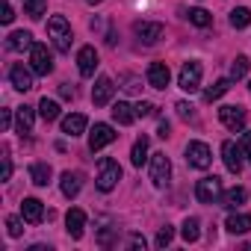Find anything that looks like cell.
Here are the masks:
<instances>
[{"label":"cell","mask_w":251,"mask_h":251,"mask_svg":"<svg viewBox=\"0 0 251 251\" xmlns=\"http://www.w3.org/2000/svg\"><path fill=\"white\" fill-rule=\"evenodd\" d=\"M39 115H42L45 121H56V118H59V103L50 100V98H42V100H39Z\"/></svg>","instance_id":"cell-29"},{"label":"cell","mask_w":251,"mask_h":251,"mask_svg":"<svg viewBox=\"0 0 251 251\" xmlns=\"http://www.w3.org/2000/svg\"><path fill=\"white\" fill-rule=\"evenodd\" d=\"M245 201H248V189H245V186H233V189L222 192V198H219V204L227 207V210H236V207H242Z\"/></svg>","instance_id":"cell-21"},{"label":"cell","mask_w":251,"mask_h":251,"mask_svg":"<svg viewBox=\"0 0 251 251\" xmlns=\"http://www.w3.org/2000/svg\"><path fill=\"white\" fill-rule=\"evenodd\" d=\"M80 186H83V175H80V172H62V177H59V189H62L65 198H77Z\"/></svg>","instance_id":"cell-20"},{"label":"cell","mask_w":251,"mask_h":251,"mask_svg":"<svg viewBox=\"0 0 251 251\" xmlns=\"http://www.w3.org/2000/svg\"><path fill=\"white\" fill-rule=\"evenodd\" d=\"M115 130L109 127V124H95V130L89 133V148L92 151H100V148H106L109 142H115Z\"/></svg>","instance_id":"cell-11"},{"label":"cell","mask_w":251,"mask_h":251,"mask_svg":"<svg viewBox=\"0 0 251 251\" xmlns=\"http://www.w3.org/2000/svg\"><path fill=\"white\" fill-rule=\"evenodd\" d=\"M3 180H9L12 177V157H9V151H3V175H0Z\"/></svg>","instance_id":"cell-38"},{"label":"cell","mask_w":251,"mask_h":251,"mask_svg":"<svg viewBox=\"0 0 251 251\" xmlns=\"http://www.w3.org/2000/svg\"><path fill=\"white\" fill-rule=\"evenodd\" d=\"M50 175H53V172H50L48 163H33V166H30V180H33L36 186H48V183H50Z\"/></svg>","instance_id":"cell-26"},{"label":"cell","mask_w":251,"mask_h":251,"mask_svg":"<svg viewBox=\"0 0 251 251\" xmlns=\"http://www.w3.org/2000/svg\"><path fill=\"white\" fill-rule=\"evenodd\" d=\"M242 154L251 160V133H242Z\"/></svg>","instance_id":"cell-42"},{"label":"cell","mask_w":251,"mask_h":251,"mask_svg":"<svg viewBox=\"0 0 251 251\" xmlns=\"http://www.w3.org/2000/svg\"><path fill=\"white\" fill-rule=\"evenodd\" d=\"M77 65H80V74H83V77H92L95 68H98V50H95L92 45L80 48V53H77Z\"/></svg>","instance_id":"cell-19"},{"label":"cell","mask_w":251,"mask_h":251,"mask_svg":"<svg viewBox=\"0 0 251 251\" xmlns=\"http://www.w3.org/2000/svg\"><path fill=\"white\" fill-rule=\"evenodd\" d=\"M175 109H177V115H180L183 121H192V118H195V109H192V103H186V100H177Z\"/></svg>","instance_id":"cell-36"},{"label":"cell","mask_w":251,"mask_h":251,"mask_svg":"<svg viewBox=\"0 0 251 251\" xmlns=\"http://www.w3.org/2000/svg\"><path fill=\"white\" fill-rule=\"evenodd\" d=\"M133 33L139 36L142 45H157L163 39V24L160 21H136L133 24Z\"/></svg>","instance_id":"cell-9"},{"label":"cell","mask_w":251,"mask_h":251,"mask_svg":"<svg viewBox=\"0 0 251 251\" xmlns=\"http://www.w3.org/2000/svg\"><path fill=\"white\" fill-rule=\"evenodd\" d=\"M148 115H154V103L139 100V103H136V118H148Z\"/></svg>","instance_id":"cell-37"},{"label":"cell","mask_w":251,"mask_h":251,"mask_svg":"<svg viewBox=\"0 0 251 251\" xmlns=\"http://www.w3.org/2000/svg\"><path fill=\"white\" fill-rule=\"evenodd\" d=\"M248 92H251V83H248Z\"/></svg>","instance_id":"cell-47"},{"label":"cell","mask_w":251,"mask_h":251,"mask_svg":"<svg viewBox=\"0 0 251 251\" xmlns=\"http://www.w3.org/2000/svg\"><path fill=\"white\" fill-rule=\"evenodd\" d=\"M248 74V56H236L230 62V80H242Z\"/></svg>","instance_id":"cell-33"},{"label":"cell","mask_w":251,"mask_h":251,"mask_svg":"<svg viewBox=\"0 0 251 251\" xmlns=\"http://www.w3.org/2000/svg\"><path fill=\"white\" fill-rule=\"evenodd\" d=\"M48 36L53 39V48L59 53H68L71 50V42H74V33H71V24L62 18V15H53L48 21Z\"/></svg>","instance_id":"cell-1"},{"label":"cell","mask_w":251,"mask_h":251,"mask_svg":"<svg viewBox=\"0 0 251 251\" xmlns=\"http://www.w3.org/2000/svg\"><path fill=\"white\" fill-rule=\"evenodd\" d=\"M33 121H36V109L33 106H18L15 109V130H18V136H30L33 133Z\"/></svg>","instance_id":"cell-15"},{"label":"cell","mask_w":251,"mask_h":251,"mask_svg":"<svg viewBox=\"0 0 251 251\" xmlns=\"http://www.w3.org/2000/svg\"><path fill=\"white\" fill-rule=\"evenodd\" d=\"M98 242H100V245H112V230H103V233L98 236Z\"/></svg>","instance_id":"cell-45"},{"label":"cell","mask_w":251,"mask_h":251,"mask_svg":"<svg viewBox=\"0 0 251 251\" xmlns=\"http://www.w3.org/2000/svg\"><path fill=\"white\" fill-rule=\"evenodd\" d=\"M230 92V77H225V80H216L210 89H204V100L207 103H213V100H219L222 95H227Z\"/></svg>","instance_id":"cell-27"},{"label":"cell","mask_w":251,"mask_h":251,"mask_svg":"<svg viewBox=\"0 0 251 251\" xmlns=\"http://www.w3.org/2000/svg\"><path fill=\"white\" fill-rule=\"evenodd\" d=\"M195 198H198L201 204H216V201L222 198V180H219L216 175L201 177V180L195 183Z\"/></svg>","instance_id":"cell-5"},{"label":"cell","mask_w":251,"mask_h":251,"mask_svg":"<svg viewBox=\"0 0 251 251\" xmlns=\"http://www.w3.org/2000/svg\"><path fill=\"white\" fill-rule=\"evenodd\" d=\"M112 95H115V83L109 77H98V83L92 89V103L95 106H106L112 100Z\"/></svg>","instance_id":"cell-13"},{"label":"cell","mask_w":251,"mask_h":251,"mask_svg":"<svg viewBox=\"0 0 251 251\" xmlns=\"http://www.w3.org/2000/svg\"><path fill=\"white\" fill-rule=\"evenodd\" d=\"M6 45H9V50H30L36 42H33V33H27V30H15V33H9V39H6Z\"/></svg>","instance_id":"cell-22"},{"label":"cell","mask_w":251,"mask_h":251,"mask_svg":"<svg viewBox=\"0 0 251 251\" xmlns=\"http://www.w3.org/2000/svg\"><path fill=\"white\" fill-rule=\"evenodd\" d=\"M183 157H186V163H189L192 169H207V166L213 163V154H210L207 142H189L186 151H183Z\"/></svg>","instance_id":"cell-7"},{"label":"cell","mask_w":251,"mask_h":251,"mask_svg":"<svg viewBox=\"0 0 251 251\" xmlns=\"http://www.w3.org/2000/svg\"><path fill=\"white\" fill-rule=\"evenodd\" d=\"M21 216H24L27 225H39L45 219V204L39 198H24L21 201Z\"/></svg>","instance_id":"cell-18"},{"label":"cell","mask_w":251,"mask_h":251,"mask_svg":"<svg viewBox=\"0 0 251 251\" xmlns=\"http://www.w3.org/2000/svg\"><path fill=\"white\" fill-rule=\"evenodd\" d=\"M45 9H48V0H24V12L30 18H42Z\"/></svg>","instance_id":"cell-32"},{"label":"cell","mask_w":251,"mask_h":251,"mask_svg":"<svg viewBox=\"0 0 251 251\" xmlns=\"http://www.w3.org/2000/svg\"><path fill=\"white\" fill-rule=\"evenodd\" d=\"M21 219H24V216H21ZM21 219H18V216H6V230H9V236H12V239L24 233V227H21Z\"/></svg>","instance_id":"cell-34"},{"label":"cell","mask_w":251,"mask_h":251,"mask_svg":"<svg viewBox=\"0 0 251 251\" xmlns=\"http://www.w3.org/2000/svg\"><path fill=\"white\" fill-rule=\"evenodd\" d=\"M180 233H183V239H186V242H195V239L201 236V222H198L195 216H186V219H183Z\"/></svg>","instance_id":"cell-28"},{"label":"cell","mask_w":251,"mask_h":251,"mask_svg":"<svg viewBox=\"0 0 251 251\" xmlns=\"http://www.w3.org/2000/svg\"><path fill=\"white\" fill-rule=\"evenodd\" d=\"M186 18H189L195 27H210V24H213V15H210L207 9H201V6H198V9H189Z\"/></svg>","instance_id":"cell-31"},{"label":"cell","mask_w":251,"mask_h":251,"mask_svg":"<svg viewBox=\"0 0 251 251\" xmlns=\"http://www.w3.org/2000/svg\"><path fill=\"white\" fill-rule=\"evenodd\" d=\"M222 160H225V166H227L230 175H239V172H242V145L225 139V142H222Z\"/></svg>","instance_id":"cell-10"},{"label":"cell","mask_w":251,"mask_h":251,"mask_svg":"<svg viewBox=\"0 0 251 251\" xmlns=\"http://www.w3.org/2000/svg\"><path fill=\"white\" fill-rule=\"evenodd\" d=\"M121 89H124V92H139V80L127 74V77H124V86H121Z\"/></svg>","instance_id":"cell-40"},{"label":"cell","mask_w":251,"mask_h":251,"mask_svg":"<svg viewBox=\"0 0 251 251\" xmlns=\"http://www.w3.org/2000/svg\"><path fill=\"white\" fill-rule=\"evenodd\" d=\"M30 68H33L36 74H42V77H48V74L53 71V56H50L48 45L36 42V45L30 48Z\"/></svg>","instance_id":"cell-3"},{"label":"cell","mask_w":251,"mask_h":251,"mask_svg":"<svg viewBox=\"0 0 251 251\" xmlns=\"http://www.w3.org/2000/svg\"><path fill=\"white\" fill-rule=\"evenodd\" d=\"M248 24H251V9L239 6V9L230 12V27H233V30H242V27H248Z\"/></svg>","instance_id":"cell-30"},{"label":"cell","mask_w":251,"mask_h":251,"mask_svg":"<svg viewBox=\"0 0 251 251\" xmlns=\"http://www.w3.org/2000/svg\"><path fill=\"white\" fill-rule=\"evenodd\" d=\"M177 86L183 89V92H198L201 89V62L198 59H189V62H183V68H180V77H177Z\"/></svg>","instance_id":"cell-4"},{"label":"cell","mask_w":251,"mask_h":251,"mask_svg":"<svg viewBox=\"0 0 251 251\" xmlns=\"http://www.w3.org/2000/svg\"><path fill=\"white\" fill-rule=\"evenodd\" d=\"M219 118H222V124L227 130H242L245 127V109L239 103H225L219 109Z\"/></svg>","instance_id":"cell-8"},{"label":"cell","mask_w":251,"mask_h":251,"mask_svg":"<svg viewBox=\"0 0 251 251\" xmlns=\"http://www.w3.org/2000/svg\"><path fill=\"white\" fill-rule=\"evenodd\" d=\"M9 124H12V112H9V109H3V112H0V127L6 130Z\"/></svg>","instance_id":"cell-44"},{"label":"cell","mask_w":251,"mask_h":251,"mask_svg":"<svg viewBox=\"0 0 251 251\" xmlns=\"http://www.w3.org/2000/svg\"><path fill=\"white\" fill-rule=\"evenodd\" d=\"M33 74H36V71H33V68H24L21 62L9 68V80H12V86H15L18 92H30V89H33Z\"/></svg>","instance_id":"cell-16"},{"label":"cell","mask_w":251,"mask_h":251,"mask_svg":"<svg viewBox=\"0 0 251 251\" xmlns=\"http://www.w3.org/2000/svg\"><path fill=\"white\" fill-rule=\"evenodd\" d=\"M65 227H68V236H71V239H80L83 230H86V213H83L80 207H71V210L65 213Z\"/></svg>","instance_id":"cell-17"},{"label":"cell","mask_w":251,"mask_h":251,"mask_svg":"<svg viewBox=\"0 0 251 251\" xmlns=\"http://www.w3.org/2000/svg\"><path fill=\"white\" fill-rule=\"evenodd\" d=\"M172 180V160L166 154H151V183L163 189Z\"/></svg>","instance_id":"cell-6"},{"label":"cell","mask_w":251,"mask_h":251,"mask_svg":"<svg viewBox=\"0 0 251 251\" xmlns=\"http://www.w3.org/2000/svg\"><path fill=\"white\" fill-rule=\"evenodd\" d=\"M12 18H15L12 6H9V3H3V6H0V21H3V24H12Z\"/></svg>","instance_id":"cell-39"},{"label":"cell","mask_w":251,"mask_h":251,"mask_svg":"<svg viewBox=\"0 0 251 251\" xmlns=\"http://www.w3.org/2000/svg\"><path fill=\"white\" fill-rule=\"evenodd\" d=\"M127 245H130V248H145V236L130 233V236H127Z\"/></svg>","instance_id":"cell-41"},{"label":"cell","mask_w":251,"mask_h":251,"mask_svg":"<svg viewBox=\"0 0 251 251\" xmlns=\"http://www.w3.org/2000/svg\"><path fill=\"white\" fill-rule=\"evenodd\" d=\"M157 136H160V139H169V136H172V127H169V121H160V130H157Z\"/></svg>","instance_id":"cell-43"},{"label":"cell","mask_w":251,"mask_h":251,"mask_svg":"<svg viewBox=\"0 0 251 251\" xmlns=\"http://www.w3.org/2000/svg\"><path fill=\"white\" fill-rule=\"evenodd\" d=\"M225 227L236 236V233H248L251 230V216L248 213H230L227 216V222H225Z\"/></svg>","instance_id":"cell-23"},{"label":"cell","mask_w":251,"mask_h":251,"mask_svg":"<svg viewBox=\"0 0 251 251\" xmlns=\"http://www.w3.org/2000/svg\"><path fill=\"white\" fill-rule=\"evenodd\" d=\"M118 180H121V166L115 160L103 157L100 160V175H98V189L100 192H112L118 186Z\"/></svg>","instance_id":"cell-2"},{"label":"cell","mask_w":251,"mask_h":251,"mask_svg":"<svg viewBox=\"0 0 251 251\" xmlns=\"http://www.w3.org/2000/svg\"><path fill=\"white\" fill-rule=\"evenodd\" d=\"M86 3H89V6H95V3H100V0H86Z\"/></svg>","instance_id":"cell-46"},{"label":"cell","mask_w":251,"mask_h":251,"mask_svg":"<svg viewBox=\"0 0 251 251\" xmlns=\"http://www.w3.org/2000/svg\"><path fill=\"white\" fill-rule=\"evenodd\" d=\"M130 163H133L136 169H142V166L148 163V136H139V139L133 142V151H130Z\"/></svg>","instance_id":"cell-25"},{"label":"cell","mask_w":251,"mask_h":251,"mask_svg":"<svg viewBox=\"0 0 251 251\" xmlns=\"http://www.w3.org/2000/svg\"><path fill=\"white\" fill-rule=\"evenodd\" d=\"M86 127H89V118H86L83 112H71V115L62 118V133L71 136V139H74V136H83Z\"/></svg>","instance_id":"cell-14"},{"label":"cell","mask_w":251,"mask_h":251,"mask_svg":"<svg viewBox=\"0 0 251 251\" xmlns=\"http://www.w3.org/2000/svg\"><path fill=\"white\" fill-rule=\"evenodd\" d=\"M172 236H175V227H169V225H166V227H160V233H157L154 245H157V248H166V245L172 242Z\"/></svg>","instance_id":"cell-35"},{"label":"cell","mask_w":251,"mask_h":251,"mask_svg":"<svg viewBox=\"0 0 251 251\" xmlns=\"http://www.w3.org/2000/svg\"><path fill=\"white\" fill-rule=\"evenodd\" d=\"M112 121H118V124H133V118H136V106H130V103H124V100H118V103H112Z\"/></svg>","instance_id":"cell-24"},{"label":"cell","mask_w":251,"mask_h":251,"mask_svg":"<svg viewBox=\"0 0 251 251\" xmlns=\"http://www.w3.org/2000/svg\"><path fill=\"white\" fill-rule=\"evenodd\" d=\"M172 83V71L166 62H151L148 65V86L151 89H166Z\"/></svg>","instance_id":"cell-12"}]
</instances>
